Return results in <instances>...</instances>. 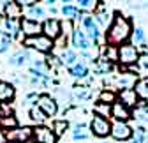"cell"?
<instances>
[{
  "mask_svg": "<svg viewBox=\"0 0 148 143\" xmlns=\"http://www.w3.org/2000/svg\"><path fill=\"white\" fill-rule=\"evenodd\" d=\"M132 35V25L129 21V18H125L123 14L116 12L113 21L109 23L108 32H106V43L111 46H122L125 44Z\"/></svg>",
  "mask_w": 148,
  "mask_h": 143,
  "instance_id": "6da1fadb",
  "label": "cell"
},
{
  "mask_svg": "<svg viewBox=\"0 0 148 143\" xmlns=\"http://www.w3.org/2000/svg\"><path fill=\"white\" fill-rule=\"evenodd\" d=\"M23 46L37 50V51H41V53H48V51L53 50L55 41H51L49 37H46L44 34H39V35H34V37H25L23 39Z\"/></svg>",
  "mask_w": 148,
  "mask_h": 143,
  "instance_id": "7a4b0ae2",
  "label": "cell"
},
{
  "mask_svg": "<svg viewBox=\"0 0 148 143\" xmlns=\"http://www.w3.org/2000/svg\"><path fill=\"white\" fill-rule=\"evenodd\" d=\"M138 58H139V51L134 44L125 43L118 46V62L122 65H134L138 64Z\"/></svg>",
  "mask_w": 148,
  "mask_h": 143,
  "instance_id": "3957f363",
  "label": "cell"
},
{
  "mask_svg": "<svg viewBox=\"0 0 148 143\" xmlns=\"http://www.w3.org/2000/svg\"><path fill=\"white\" fill-rule=\"evenodd\" d=\"M88 127H90V134H94L97 138H106L111 133V124H109V120L108 118H102V117H97V115H94V118L90 120Z\"/></svg>",
  "mask_w": 148,
  "mask_h": 143,
  "instance_id": "277c9868",
  "label": "cell"
},
{
  "mask_svg": "<svg viewBox=\"0 0 148 143\" xmlns=\"http://www.w3.org/2000/svg\"><path fill=\"white\" fill-rule=\"evenodd\" d=\"M134 134V129L129 126L127 122H115V124H111V133L109 136L116 140V141H127V140H131Z\"/></svg>",
  "mask_w": 148,
  "mask_h": 143,
  "instance_id": "5b68a950",
  "label": "cell"
},
{
  "mask_svg": "<svg viewBox=\"0 0 148 143\" xmlns=\"http://www.w3.org/2000/svg\"><path fill=\"white\" fill-rule=\"evenodd\" d=\"M32 138L35 140V143H57L55 133L46 126H35L32 129Z\"/></svg>",
  "mask_w": 148,
  "mask_h": 143,
  "instance_id": "8992f818",
  "label": "cell"
},
{
  "mask_svg": "<svg viewBox=\"0 0 148 143\" xmlns=\"http://www.w3.org/2000/svg\"><path fill=\"white\" fill-rule=\"evenodd\" d=\"M37 106L46 113V117H55L58 111V102L55 101L49 94H41L37 99Z\"/></svg>",
  "mask_w": 148,
  "mask_h": 143,
  "instance_id": "52a82bcc",
  "label": "cell"
},
{
  "mask_svg": "<svg viewBox=\"0 0 148 143\" xmlns=\"http://www.w3.org/2000/svg\"><path fill=\"white\" fill-rule=\"evenodd\" d=\"M18 127V120L12 113V110L9 108L7 104H4L2 108H0V129H4V131H11Z\"/></svg>",
  "mask_w": 148,
  "mask_h": 143,
  "instance_id": "ba28073f",
  "label": "cell"
},
{
  "mask_svg": "<svg viewBox=\"0 0 148 143\" xmlns=\"http://www.w3.org/2000/svg\"><path fill=\"white\" fill-rule=\"evenodd\" d=\"M83 27H85V34H86V37L90 41H99L101 39V30H99V25L97 21L94 20V16H90V14H83Z\"/></svg>",
  "mask_w": 148,
  "mask_h": 143,
  "instance_id": "9c48e42d",
  "label": "cell"
},
{
  "mask_svg": "<svg viewBox=\"0 0 148 143\" xmlns=\"http://www.w3.org/2000/svg\"><path fill=\"white\" fill-rule=\"evenodd\" d=\"M42 34L46 37H49L51 41L58 39L62 35V23L58 20H55V18H49V20H46L42 23Z\"/></svg>",
  "mask_w": 148,
  "mask_h": 143,
  "instance_id": "30bf717a",
  "label": "cell"
},
{
  "mask_svg": "<svg viewBox=\"0 0 148 143\" xmlns=\"http://www.w3.org/2000/svg\"><path fill=\"white\" fill-rule=\"evenodd\" d=\"M20 30L27 35V37H34V35L42 34V25L35 20H30V18H23L20 21Z\"/></svg>",
  "mask_w": 148,
  "mask_h": 143,
  "instance_id": "8fae6325",
  "label": "cell"
},
{
  "mask_svg": "<svg viewBox=\"0 0 148 143\" xmlns=\"http://www.w3.org/2000/svg\"><path fill=\"white\" fill-rule=\"evenodd\" d=\"M7 141H18V143H25L32 138V129L30 127H14L5 133Z\"/></svg>",
  "mask_w": 148,
  "mask_h": 143,
  "instance_id": "7c38bea8",
  "label": "cell"
},
{
  "mask_svg": "<svg viewBox=\"0 0 148 143\" xmlns=\"http://www.w3.org/2000/svg\"><path fill=\"white\" fill-rule=\"evenodd\" d=\"M116 101L122 102L123 106H127V108L131 110V108H134V106H138L139 97H138V94L134 92V88H123V90H120Z\"/></svg>",
  "mask_w": 148,
  "mask_h": 143,
  "instance_id": "4fadbf2b",
  "label": "cell"
},
{
  "mask_svg": "<svg viewBox=\"0 0 148 143\" xmlns=\"http://www.w3.org/2000/svg\"><path fill=\"white\" fill-rule=\"evenodd\" d=\"M111 117L115 118V122H127V120L132 118V113L127 106H123L122 102L116 101V102L111 104Z\"/></svg>",
  "mask_w": 148,
  "mask_h": 143,
  "instance_id": "5bb4252c",
  "label": "cell"
},
{
  "mask_svg": "<svg viewBox=\"0 0 148 143\" xmlns=\"http://www.w3.org/2000/svg\"><path fill=\"white\" fill-rule=\"evenodd\" d=\"M4 14H5V20H20L23 14V7L16 0H9V2L4 4Z\"/></svg>",
  "mask_w": 148,
  "mask_h": 143,
  "instance_id": "9a60e30c",
  "label": "cell"
},
{
  "mask_svg": "<svg viewBox=\"0 0 148 143\" xmlns=\"http://www.w3.org/2000/svg\"><path fill=\"white\" fill-rule=\"evenodd\" d=\"M72 46L81 50V51H88L90 50V39L86 37V34L83 30L74 28V32H72Z\"/></svg>",
  "mask_w": 148,
  "mask_h": 143,
  "instance_id": "2e32d148",
  "label": "cell"
},
{
  "mask_svg": "<svg viewBox=\"0 0 148 143\" xmlns=\"http://www.w3.org/2000/svg\"><path fill=\"white\" fill-rule=\"evenodd\" d=\"M14 87L9 83V81H2L0 80V101L2 102H7V101H12L14 99Z\"/></svg>",
  "mask_w": 148,
  "mask_h": 143,
  "instance_id": "e0dca14e",
  "label": "cell"
},
{
  "mask_svg": "<svg viewBox=\"0 0 148 143\" xmlns=\"http://www.w3.org/2000/svg\"><path fill=\"white\" fill-rule=\"evenodd\" d=\"M69 74L72 78H86L88 76V65L85 62H76V64H72L69 67Z\"/></svg>",
  "mask_w": 148,
  "mask_h": 143,
  "instance_id": "ac0fdd59",
  "label": "cell"
},
{
  "mask_svg": "<svg viewBox=\"0 0 148 143\" xmlns=\"http://www.w3.org/2000/svg\"><path fill=\"white\" fill-rule=\"evenodd\" d=\"M88 136H90V127L86 126V124L79 122V124H76V126L72 127V138L76 140V141H83Z\"/></svg>",
  "mask_w": 148,
  "mask_h": 143,
  "instance_id": "d6986e66",
  "label": "cell"
},
{
  "mask_svg": "<svg viewBox=\"0 0 148 143\" xmlns=\"http://www.w3.org/2000/svg\"><path fill=\"white\" fill-rule=\"evenodd\" d=\"M28 115H30V120L35 124V126H44V122L48 120L46 113L39 108V106H32L30 111H28Z\"/></svg>",
  "mask_w": 148,
  "mask_h": 143,
  "instance_id": "ffe728a7",
  "label": "cell"
},
{
  "mask_svg": "<svg viewBox=\"0 0 148 143\" xmlns=\"http://www.w3.org/2000/svg\"><path fill=\"white\" fill-rule=\"evenodd\" d=\"M97 4H99V6H97V11H95L94 20L97 21V25L101 23V25L108 27V21H109V12H108V9H106L104 2H97Z\"/></svg>",
  "mask_w": 148,
  "mask_h": 143,
  "instance_id": "44dd1931",
  "label": "cell"
},
{
  "mask_svg": "<svg viewBox=\"0 0 148 143\" xmlns=\"http://www.w3.org/2000/svg\"><path fill=\"white\" fill-rule=\"evenodd\" d=\"M132 88H134V92L138 94L139 99H148V76L138 80Z\"/></svg>",
  "mask_w": 148,
  "mask_h": 143,
  "instance_id": "7402d4cb",
  "label": "cell"
},
{
  "mask_svg": "<svg viewBox=\"0 0 148 143\" xmlns=\"http://www.w3.org/2000/svg\"><path fill=\"white\" fill-rule=\"evenodd\" d=\"M4 25H5V34L9 35V37L12 39V37H18L20 35V20H5L4 21Z\"/></svg>",
  "mask_w": 148,
  "mask_h": 143,
  "instance_id": "603a6c76",
  "label": "cell"
},
{
  "mask_svg": "<svg viewBox=\"0 0 148 143\" xmlns=\"http://www.w3.org/2000/svg\"><path fill=\"white\" fill-rule=\"evenodd\" d=\"M111 71H113V64H111L109 60H106V58L97 60L95 65H94V73L95 74H108V73H111Z\"/></svg>",
  "mask_w": 148,
  "mask_h": 143,
  "instance_id": "cb8c5ba5",
  "label": "cell"
},
{
  "mask_svg": "<svg viewBox=\"0 0 148 143\" xmlns=\"http://www.w3.org/2000/svg\"><path fill=\"white\" fill-rule=\"evenodd\" d=\"M28 58H30V53L25 51V50H21V51H16L14 55L9 58V64H11V65H16V67H20V65H23Z\"/></svg>",
  "mask_w": 148,
  "mask_h": 143,
  "instance_id": "d4e9b609",
  "label": "cell"
},
{
  "mask_svg": "<svg viewBox=\"0 0 148 143\" xmlns=\"http://www.w3.org/2000/svg\"><path fill=\"white\" fill-rule=\"evenodd\" d=\"M58 60H60V64H65V65H72V64H76L78 62V57H76V53H74L72 50H62V53H60V57H58Z\"/></svg>",
  "mask_w": 148,
  "mask_h": 143,
  "instance_id": "484cf974",
  "label": "cell"
},
{
  "mask_svg": "<svg viewBox=\"0 0 148 143\" xmlns=\"http://www.w3.org/2000/svg\"><path fill=\"white\" fill-rule=\"evenodd\" d=\"M134 83H136V78H134L132 74H129V73L122 74L120 78H116V85L122 88V90H123V88H132Z\"/></svg>",
  "mask_w": 148,
  "mask_h": 143,
  "instance_id": "4316f807",
  "label": "cell"
},
{
  "mask_svg": "<svg viewBox=\"0 0 148 143\" xmlns=\"http://www.w3.org/2000/svg\"><path fill=\"white\" fill-rule=\"evenodd\" d=\"M94 113L97 115V117H102V118H106V117H111V104H106V102H95V106H94Z\"/></svg>",
  "mask_w": 148,
  "mask_h": 143,
  "instance_id": "83f0119b",
  "label": "cell"
},
{
  "mask_svg": "<svg viewBox=\"0 0 148 143\" xmlns=\"http://www.w3.org/2000/svg\"><path fill=\"white\" fill-rule=\"evenodd\" d=\"M67 127H69V122L67 120H55L53 122V126H51V131L55 133V136H62L65 131H67Z\"/></svg>",
  "mask_w": 148,
  "mask_h": 143,
  "instance_id": "f1b7e54d",
  "label": "cell"
},
{
  "mask_svg": "<svg viewBox=\"0 0 148 143\" xmlns=\"http://www.w3.org/2000/svg\"><path fill=\"white\" fill-rule=\"evenodd\" d=\"M74 97L78 101H88L92 97V92L88 87H74Z\"/></svg>",
  "mask_w": 148,
  "mask_h": 143,
  "instance_id": "f546056e",
  "label": "cell"
},
{
  "mask_svg": "<svg viewBox=\"0 0 148 143\" xmlns=\"http://www.w3.org/2000/svg\"><path fill=\"white\" fill-rule=\"evenodd\" d=\"M62 14L67 18V20H74L76 16H79L81 14V11L76 7V6H71V4H65L64 7H62Z\"/></svg>",
  "mask_w": 148,
  "mask_h": 143,
  "instance_id": "4dcf8cb0",
  "label": "cell"
},
{
  "mask_svg": "<svg viewBox=\"0 0 148 143\" xmlns=\"http://www.w3.org/2000/svg\"><path fill=\"white\" fill-rule=\"evenodd\" d=\"M44 9L41 7V6H32V7H28V18H30V20H35V21H39L41 20V18H44Z\"/></svg>",
  "mask_w": 148,
  "mask_h": 143,
  "instance_id": "1f68e13d",
  "label": "cell"
},
{
  "mask_svg": "<svg viewBox=\"0 0 148 143\" xmlns=\"http://www.w3.org/2000/svg\"><path fill=\"white\" fill-rule=\"evenodd\" d=\"M104 58L113 62V60H118V46H111V44H106L104 48Z\"/></svg>",
  "mask_w": 148,
  "mask_h": 143,
  "instance_id": "d6a6232c",
  "label": "cell"
},
{
  "mask_svg": "<svg viewBox=\"0 0 148 143\" xmlns=\"http://www.w3.org/2000/svg\"><path fill=\"white\" fill-rule=\"evenodd\" d=\"M9 48H11V37L4 30H0V53L9 51Z\"/></svg>",
  "mask_w": 148,
  "mask_h": 143,
  "instance_id": "836d02e7",
  "label": "cell"
},
{
  "mask_svg": "<svg viewBox=\"0 0 148 143\" xmlns=\"http://www.w3.org/2000/svg\"><path fill=\"white\" fill-rule=\"evenodd\" d=\"M132 41H134V44H145V30L141 28V27H138L136 30H132Z\"/></svg>",
  "mask_w": 148,
  "mask_h": 143,
  "instance_id": "e575fe53",
  "label": "cell"
},
{
  "mask_svg": "<svg viewBox=\"0 0 148 143\" xmlns=\"http://www.w3.org/2000/svg\"><path fill=\"white\" fill-rule=\"evenodd\" d=\"M99 101L101 102H106V104H113V102H116V96L111 92V90H104V92H101Z\"/></svg>",
  "mask_w": 148,
  "mask_h": 143,
  "instance_id": "d590c367",
  "label": "cell"
},
{
  "mask_svg": "<svg viewBox=\"0 0 148 143\" xmlns=\"http://www.w3.org/2000/svg\"><path fill=\"white\" fill-rule=\"evenodd\" d=\"M132 118H138V120H148V106L143 104V108H136L134 113H132Z\"/></svg>",
  "mask_w": 148,
  "mask_h": 143,
  "instance_id": "8d00e7d4",
  "label": "cell"
},
{
  "mask_svg": "<svg viewBox=\"0 0 148 143\" xmlns=\"http://www.w3.org/2000/svg\"><path fill=\"white\" fill-rule=\"evenodd\" d=\"M72 32H74L72 20H65L62 23V35H64V37H67V35H72Z\"/></svg>",
  "mask_w": 148,
  "mask_h": 143,
  "instance_id": "74e56055",
  "label": "cell"
},
{
  "mask_svg": "<svg viewBox=\"0 0 148 143\" xmlns=\"http://www.w3.org/2000/svg\"><path fill=\"white\" fill-rule=\"evenodd\" d=\"M146 136H148V134H146V129H145L143 126H139V127L134 129V138H136V140H139V141L145 143V141H146Z\"/></svg>",
  "mask_w": 148,
  "mask_h": 143,
  "instance_id": "f35d334b",
  "label": "cell"
},
{
  "mask_svg": "<svg viewBox=\"0 0 148 143\" xmlns=\"http://www.w3.org/2000/svg\"><path fill=\"white\" fill-rule=\"evenodd\" d=\"M138 64H139L141 69H148V53H145V55H139Z\"/></svg>",
  "mask_w": 148,
  "mask_h": 143,
  "instance_id": "ab89813d",
  "label": "cell"
},
{
  "mask_svg": "<svg viewBox=\"0 0 148 143\" xmlns=\"http://www.w3.org/2000/svg\"><path fill=\"white\" fill-rule=\"evenodd\" d=\"M76 2L79 4L81 9H90L92 6H94V0H76Z\"/></svg>",
  "mask_w": 148,
  "mask_h": 143,
  "instance_id": "60d3db41",
  "label": "cell"
},
{
  "mask_svg": "<svg viewBox=\"0 0 148 143\" xmlns=\"http://www.w3.org/2000/svg\"><path fill=\"white\" fill-rule=\"evenodd\" d=\"M132 7H148V0H131Z\"/></svg>",
  "mask_w": 148,
  "mask_h": 143,
  "instance_id": "b9f144b4",
  "label": "cell"
},
{
  "mask_svg": "<svg viewBox=\"0 0 148 143\" xmlns=\"http://www.w3.org/2000/svg\"><path fill=\"white\" fill-rule=\"evenodd\" d=\"M16 2L20 4L21 7H23V6H27V7H32V6H35V4H37V0H16Z\"/></svg>",
  "mask_w": 148,
  "mask_h": 143,
  "instance_id": "7bdbcfd3",
  "label": "cell"
},
{
  "mask_svg": "<svg viewBox=\"0 0 148 143\" xmlns=\"http://www.w3.org/2000/svg\"><path fill=\"white\" fill-rule=\"evenodd\" d=\"M44 2H46V4H49V7H53V4L57 2V0H44Z\"/></svg>",
  "mask_w": 148,
  "mask_h": 143,
  "instance_id": "ee69618b",
  "label": "cell"
},
{
  "mask_svg": "<svg viewBox=\"0 0 148 143\" xmlns=\"http://www.w3.org/2000/svg\"><path fill=\"white\" fill-rule=\"evenodd\" d=\"M129 143H143V141H139V140H136V138H134L132 141H129Z\"/></svg>",
  "mask_w": 148,
  "mask_h": 143,
  "instance_id": "f6af8a7d",
  "label": "cell"
},
{
  "mask_svg": "<svg viewBox=\"0 0 148 143\" xmlns=\"http://www.w3.org/2000/svg\"><path fill=\"white\" fill-rule=\"evenodd\" d=\"M2 12H4V7H2V2H0V16H2Z\"/></svg>",
  "mask_w": 148,
  "mask_h": 143,
  "instance_id": "bcb514c9",
  "label": "cell"
},
{
  "mask_svg": "<svg viewBox=\"0 0 148 143\" xmlns=\"http://www.w3.org/2000/svg\"><path fill=\"white\" fill-rule=\"evenodd\" d=\"M62 2H64V6H65V4H71L72 0H62Z\"/></svg>",
  "mask_w": 148,
  "mask_h": 143,
  "instance_id": "7dc6e473",
  "label": "cell"
},
{
  "mask_svg": "<svg viewBox=\"0 0 148 143\" xmlns=\"http://www.w3.org/2000/svg\"><path fill=\"white\" fill-rule=\"evenodd\" d=\"M5 143H18V141H5Z\"/></svg>",
  "mask_w": 148,
  "mask_h": 143,
  "instance_id": "c3c4849f",
  "label": "cell"
},
{
  "mask_svg": "<svg viewBox=\"0 0 148 143\" xmlns=\"http://www.w3.org/2000/svg\"><path fill=\"white\" fill-rule=\"evenodd\" d=\"M101 143H109V141H101Z\"/></svg>",
  "mask_w": 148,
  "mask_h": 143,
  "instance_id": "681fc988",
  "label": "cell"
},
{
  "mask_svg": "<svg viewBox=\"0 0 148 143\" xmlns=\"http://www.w3.org/2000/svg\"><path fill=\"white\" fill-rule=\"evenodd\" d=\"M146 143H148V136H146Z\"/></svg>",
  "mask_w": 148,
  "mask_h": 143,
  "instance_id": "f907efd6",
  "label": "cell"
},
{
  "mask_svg": "<svg viewBox=\"0 0 148 143\" xmlns=\"http://www.w3.org/2000/svg\"><path fill=\"white\" fill-rule=\"evenodd\" d=\"M0 143H2V138H0Z\"/></svg>",
  "mask_w": 148,
  "mask_h": 143,
  "instance_id": "816d5d0a",
  "label": "cell"
}]
</instances>
